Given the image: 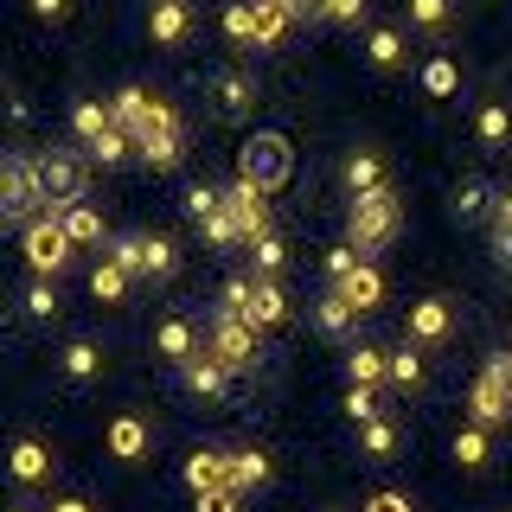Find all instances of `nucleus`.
<instances>
[{"mask_svg":"<svg viewBox=\"0 0 512 512\" xmlns=\"http://www.w3.org/2000/svg\"><path fill=\"white\" fill-rule=\"evenodd\" d=\"M288 173H295V148H288L282 128H256V135L237 148V180L256 192H282Z\"/></svg>","mask_w":512,"mask_h":512,"instance_id":"obj_1","label":"nucleus"},{"mask_svg":"<svg viewBox=\"0 0 512 512\" xmlns=\"http://www.w3.org/2000/svg\"><path fill=\"white\" fill-rule=\"evenodd\" d=\"M397 224H404L397 192H391V186H384V192H365V199L346 205V244L359 250V256H372V250H384V244L397 237Z\"/></svg>","mask_w":512,"mask_h":512,"instance_id":"obj_2","label":"nucleus"},{"mask_svg":"<svg viewBox=\"0 0 512 512\" xmlns=\"http://www.w3.org/2000/svg\"><path fill=\"white\" fill-rule=\"evenodd\" d=\"M32 180H39V205H45V218H52L64 205H84L90 167L71 148H45V154H32Z\"/></svg>","mask_w":512,"mask_h":512,"instance_id":"obj_3","label":"nucleus"},{"mask_svg":"<svg viewBox=\"0 0 512 512\" xmlns=\"http://www.w3.org/2000/svg\"><path fill=\"white\" fill-rule=\"evenodd\" d=\"M205 352H212L224 372H256V365H263V333H256L250 320H237V314H212Z\"/></svg>","mask_w":512,"mask_h":512,"instance_id":"obj_4","label":"nucleus"},{"mask_svg":"<svg viewBox=\"0 0 512 512\" xmlns=\"http://www.w3.org/2000/svg\"><path fill=\"white\" fill-rule=\"evenodd\" d=\"M116 263L141 282H167L180 269V250H173L167 231H128V237H116Z\"/></svg>","mask_w":512,"mask_h":512,"instance_id":"obj_5","label":"nucleus"},{"mask_svg":"<svg viewBox=\"0 0 512 512\" xmlns=\"http://www.w3.org/2000/svg\"><path fill=\"white\" fill-rule=\"evenodd\" d=\"M468 410H474L480 429L512 423V372H506V352H493V359L480 365V378H474V391H468Z\"/></svg>","mask_w":512,"mask_h":512,"instance_id":"obj_6","label":"nucleus"},{"mask_svg":"<svg viewBox=\"0 0 512 512\" xmlns=\"http://www.w3.org/2000/svg\"><path fill=\"white\" fill-rule=\"evenodd\" d=\"M20 250H26V263H32V276H64L71 269V256H77V244L64 237V224L58 218H32L26 231H20Z\"/></svg>","mask_w":512,"mask_h":512,"instance_id":"obj_7","label":"nucleus"},{"mask_svg":"<svg viewBox=\"0 0 512 512\" xmlns=\"http://www.w3.org/2000/svg\"><path fill=\"white\" fill-rule=\"evenodd\" d=\"M116 128H128V135H154V128H180V109L167 103V96H154V90H141V84H128V90H116Z\"/></svg>","mask_w":512,"mask_h":512,"instance_id":"obj_8","label":"nucleus"},{"mask_svg":"<svg viewBox=\"0 0 512 512\" xmlns=\"http://www.w3.org/2000/svg\"><path fill=\"white\" fill-rule=\"evenodd\" d=\"M32 205H39V180H32V154H7L0 160V218L13 224V231H26ZM45 212V205H39Z\"/></svg>","mask_w":512,"mask_h":512,"instance_id":"obj_9","label":"nucleus"},{"mask_svg":"<svg viewBox=\"0 0 512 512\" xmlns=\"http://www.w3.org/2000/svg\"><path fill=\"white\" fill-rule=\"evenodd\" d=\"M448 333H455V301H442V295H423L410 308V320H404V340H416V346H442Z\"/></svg>","mask_w":512,"mask_h":512,"instance_id":"obj_10","label":"nucleus"},{"mask_svg":"<svg viewBox=\"0 0 512 512\" xmlns=\"http://www.w3.org/2000/svg\"><path fill=\"white\" fill-rule=\"evenodd\" d=\"M154 352H160L167 365H186V359H199V352H205V333L192 327L186 314H173V320H160V333H154Z\"/></svg>","mask_w":512,"mask_h":512,"instance_id":"obj_11","label":"nucleus"},{"mask_svg":"<svg viewBox=\"0 0 512 512\" xmlns=\"http://www.w3.org/2000/svg\"><path fill=\"white\" fill-rule=\"evenodd\" d=\"M231 218H237V231H244V244H256V237H269V192H256V186H244L237 180L231 192Z\"/></svg>","mask_w":512,"mask_h":512,"instance_id":"obj_12","label":"nucleus"},{"mask_svg":"<svg viewBox=\"0 0 512 512\" xmlns=\"http://www.w3.org/2000/svg\"><path fill=\"white\" fill-rule=\"evenodd\" d=\"M212 96H218V116H250L256 109V71H244V64H231V71H218V84H212Z\"/></svg>","mask_w":512,"mask_h":512,"instance_id":"obj_13","label":"nucleus"},{"mask_svg":"<svg viewBox=\"0 0 512 512\" xmlns=\"http://www.w3.org/2000/svg\"><path fill=\"white\" fill-rule=\"evenodd\" d=\"M346 378H352V384H365V391L391 384V352L372 346V340H352V346H346Z\"/></svg>","mask_w":512,"mask_h":512,"instance_id":"obj_14","label":"nucleus"},{"mask_svg":"<svg viewBox=\"0 0 512 512\" xmlns=\"http://www.w3.org/2000/svg\"><path fill=\"white\" fill-rule=\"evenodd\" d=\"M186 32H192V7H186V0H154V7H148V39L154 45H186Z\"/></svg>","mask_w":512,"mask_h":512,"instance_id":"obj_15","label":"nucleus"},{"mask_svg":"<svg viewBox=\"0 0 512 512\" xmlns=\"http://www.w3.org/2000/svg\"><path fill=\"white\" fill-rule=\"evenodd\" d=\"M186 487L192 493L231 487V455H218V448H192V455H186Z\"/></svg>","mask_w":512,"mask_h":512,"instance_id":"obj_16","label":"nucleus"},{"mask_svg":"<svg viewBox=\"0 0 512 512\" xmlns=\"http://www.w3.org/2000/svg\"><path fill=\"white\" fill-rule=\"evenodd\" d=\"M340 180H346L352 199H365V192H384V186H391V180H384V160H378L372 148H352L346 167H340Z\"/></svg>","mask_w":512,"mask_h":512,"instance_id":"obj_17","label":"nucleus"},{"mask_svg":"<svg viewBox=\"0 0 512 512\" xmlns=\"http://www.w3.org/2000/svg\"><path fill=\"white\" fill-rule=\"evenodd\" d=\"M52 448H45L39 436H20L13 442V480H20V487H39V480H52Z\"/></svg>","mask_w":512,"mask_h":512,"instance_id":"obj_18","label":"nucleus"},{"mask_svg":"<svg viewBox=\"0 0 512 512\" xmlns=\"http://www.w3.org/2000/svg\"><path fill=\"white\" fill-rule=\"evenodd\" d=\"M333 295H340V301H346V308H359V314H372V308H378V301H384V276H378V269H372V263H359V269H352V276H346V282H333Z\"/></svg>","mask_w":512,"mask_h":512,"instance_id":"obj_19","label":"nucleus"},{"mask_svg":"<svg viewBox=\"0 0 512 512\" xmlns=\"http://www.w3.org/2000/svg\"><path fill=\"white\" fill-rule=\"evenodd\" d=\"M180 384H186L192 397H224V391H231V372H224L212 352H199V359L180 365Z\"/></svg>","mask_w":512,"mask_h":512,"instance_id":"obj_20","label":"nucleus"},{"mask_svg":"<svg viewBox=\"0 0 512 512\" xmlns=\"http://www.w3.org/2000/svg\"><path fill=\"white\" fill-rule=\"evenodd\" d=\"M71 128H77V141H84V148H96V141L116 128V109L96 103V96H77V103H71Z\"/></svg>","mask_w":512,"mask_h":512,"instance_id":"obj_21","label":"nucleus"},{"mask_svg":"<svg viewBox=\"0 0 512 512\" xmlns=\"http://www.w3.org/2000/svg\"><path fill=\"white\" fill-rule=\"evenodd\" d=\"M282 320H288V295H282V282H276V276H256L250 327H256V333H269V327H282Z\"/></svg>","mask_w":512,"mask_h":512,"instance_id":"obj_22","label":"nucleus"},{"mask_svg":"<svg viewBox=\"0 0 512 512\" xmlns=\"http://www.w3.org/2000/svg\"><path fill=\"white\" fill-rule=\"evenodd\" d=\"M423 378H429V359H423V346H416V340H404V346L391 352V391L416 397V391H423Z\"/></svg>","mask_w":512,"mask_h":512,"instance_id":"obj_23","label":"nucleus"},{"mask_svg":"<svg viewBox=\"0 0 512 512\" xmlns=\"http://www.w3.org/2000/svg\"><path fill=\"white\" fill-rule=\"evenodd\" d=\"M58 224H64V237H71L77 250H96L103 244V212L96 205H64V212H52Z\"/></svg>","mask_w":512,"mask_h":512,"instance_id":"obj_24","label":"nucleus"},{"mask_svg":"<svg viewBox=\"0 0 512 512\" xmlns=\"http://www.w3.org/2000/svg\"><path fill=\"white\" fill-rule=\"evenodd\" d=\"M365 58H372V71H404V64H410L404 32H397V26H372V39H365Z\"/></svg>","mask_w":512,"mask_h":512,"instance_id":"obj_25","label":"nucleus"},{"mask_svg":"<svg viewBox=\"0 0 512 512\" xmlns=\"http://www.w3.org/2000/svg\"><path fill=\"white\" fill-rule=\"evenodd\" d=\"M135 154L148 160L154 173H173V167H180V128H154V135H141Z\"/></svg>","mask_w":512,"mask_h":512,"instance_id":"obj_26","label":"nucleus"},{"mask_svg":"<svg viewBox=\"0 0 512 512\" xmlns=\"http://www.w3.org/2000/svg\"><path fill=\"white\" fill-rule=\"evenodd\" d=\"M352 320H359V308H346V301L327 288V295H320V308H314V327L327 333V340H352Z\"/></svg>","mask_w":512,"mask_h":512,"instance_id":"obj_27","label":"nucleus"},{"mask_svg":"<svg viewBox=\"0 0 512 512\" xmlns=\"http://www.w3.org/2000/svg\"><path fill=\"white\" fill-rule=\"evenodd\" d=\"M474 141H480V148H506V141H512V109H506V103H480Z\"/></svg>","mask_w":512,"mask_h":512,"instance_id":"obj_28","label":"nucleus"},{"mask_svg":"<svg viewBox=\"0 0 512 512\" xmlns=\"http://www.w3.org/2000/svg\"><path fill=\"white\" fill-rule=\"evenodd\" d=\"M269 474H276V461H269L263 448H244V455H231V487H237V493H256Z\"/></svg>","mask_w":512,"mask_h":512,"instance_id":"obj_29","label":"nucleus"},{"mask_svg":"<svg viewBox=\"0 0 512 512\" xmlns=\"http://www.w3.org/2000/svg\"><path fill=\"white\" fill-rule=\"evenodd\" d=\"M455 461H461L468 474H480V468L493 461V442H487V429H480V423H461V429H455Z\"/></svg>","mask_w":512,"mask_h":512,"instance_id":"obj_30","label":"nucleus"},{"mask_svg":"<svg viewBox=\"0 0 512 512\" xmlns=\"http://www.w3.org/2000/svg\"><path fill=\"white\" fill-rule=\"evenodd\" d=\"M141 448H148L141 416H116V423H109V455H116V461H141Z\"/></svg>","mask_w":512,"mask_h":512,"instance_id":"obj_31","label":"nucleus"},{"mask_svg":"<svg viewBox=\"0 0 512 512\" xmlns=\"http://www.w3.org/2000/svg\"><path fill=\"white\" fill-rule=\"evenodd\" d=\"M96 372H103V346H96V340H71V346H64V378H71V384H90Z\"/></svg>","mask_w":512,"mask_h":512,"instance_id":"obj_32","label":"nucleus"},{"mask_svg":"<svg viewBox=\"0 0 512 512\" xmlns=\"http://www.w3.org/2000/svg\"><path fill=\"white\" fill-rule=\"evenodd\" d=\"M410 26L429 32V39H442V32L455 26V0H410Z\"/></svg>","mask_w":512,"mask_h":512,"instance_id":"obj_33","label":"nucleus"},{"mask_svg":"<svg viewBox=\"0 0 512 512\" xmlns=\"http://www.w3.org/2000/svg\"><path fill=\"white\" fill-rule=\"evenodd\" d=\"M128 282H135V276H128L116 256H103V263L90 269V295H96V301H122V295H128Z\"/></svg>","mask_w":512,"mask_h":512,"instance_id":"obj_34","label":"nucleus"},{"mask_svg":"<svg viewBox=\"0 0 512 512\" xmlns=\"http://www.w3.org/2000/svg\"><path fill=\"white\" fill-rule=\"evenodd\" d=\"M487 212H500L493 186H487V180H461V186H455V218H487Z\"/></svg>","mask_w":512,"mask_h":512,"instance_id":"obj_35","label":"nucleus"},{"mask_svg":"<svg viewBox=\"0 0 512 512\" xmlns=\"http://www.w3.org/2000/svg\"><path fill=\"white\" fill-rule=\"evenodd\" d=\"M250 7H256V45H276L282 32H288V20H295L288 0H250Z\"/></svg>","mask_w":512,"mask_h":512,"instance_id":"obj_36","label":"nucleus"},{"mask_svg":"<svg viewBox=\"0 0 512 512\" xmlns=\"http://www.w3.org/2000/svg\"><path fill=\"white\" fill-rule=\"evenodd\" d=\"M20 308H26L32 320H58L64 301H58V288L45 282V276H32V282H26V295H20Z\"/></svg>","mask_w":512,"mask_h":512,"instance_id":"obj_37","label":"nucleus"},{"mask_svg":"<svg viewBox=\"0 0 512 512\" xmlns=\"http://www.w3.org/2000/svg\"><path fill=\"white\" fill-rule=\"evenodd\" d=\"M282 263H288V244H282L276 231H269V237H256V244H250V276H276Z\"/></svg>","mask_w":512,"mask_h":512,"instance_id":"obj_38","label":"nucleus"},{"mask_svg":"<svg viewBox=\"0 0 512 512\" xmlns=\"http://www.w3.org/2000/svg\"><path fill=\"white\" fill-rule=\"evenodd\" d=\"M224 39H231V45H256V7H250V0L224 7Z\"/></svg>","mask_w":512,"mask_h":512,"instance_id":"obj_39","label":"nucleus"},{"mask_svg":"<svg viewBox=\"0 0 512 512\" xmlns=\"http://www.w3.org/2000/svg\"><path fill=\"white\" fill-rule=\"evenodd\" d=\"M359 442H365V455H372V461L397 455V423H391V416H378V423H365V429H359Z\"/></svg>","mask_w":512,"mask_h":512,"instance_id":"obj_40","label":"nucleus"},{"mask_svg":"<svg viewBox=\"0 0 512 512\" xmlns=\"http://www.w3.org/2000/svg\"><path fill=\"white\" fill-rule=\"evenodd\" d=\"M212 212H224V192H218V186H205V180H192V186H186V218H192V224H205Z\"/></svg>","mask_w":512,"mask_h":512,"instance_id":"obj_41","label":"nucleus"},{"mask_svg":"<svg viewBox=\"0 0 512 512\" xmlns=\"http://www.w3.org/2000/svg\"><path fill=\"white\" fill-rule=\"evenodd\" d=\"M128 154H135V135H128V128H109V135L90 148V160H103V167H122Z\"/></svg>","mask_w":512,"mask_h":512,"instance_id":"obj_42","label":"nucleus"},{"mask_svg":"<svg viewBox=\"0 0 512 512\" xmlns=\"http://www.w3.org/2000/svg\"><path fill=\"white\" fill-rule=\"evenodd\" d=\"M250 301H256V276H231V282H224V308H218V314L250 320Z\"/></svg>","mask_w":512,"mask_h":512,"instance_id":"obj_43","label":"nucleus"},{"mask_svg":"<svg viewBox=\"0 0 512 512\" xmlns=\"http://www.w3.org/2000/svg\"><path fill=\"white\" fill-rule=\"evenodd\" d=\"M346 416H352V429H365V423H378V391H365V384H352L346 391Z\"/></svg>","mask_w":512,"mask_h":512,"instance_id":"obj_44","label":"nucleus"},{"mask_svg":"<svg viewBox=\"0 0 512 512\" xmlns=\"http://www.w3.org/2000/svg\"><path fill=\"white\" fill-rule=\"evenodd\" d=\"M199 231L212 237V244H224V250H231V244H244V231H237V218H231V199H224V212H212V218L199 224Z\"/></svg>","mask_w":512,"mask_h":512,"instance_id":"obj_45","label":"nucleus"},{"mask_svg":"<svg viewBox=\"0 0 512 512\" xmlns=\"http://www.w3.org/2000/svg\"><path fill=\"white\" fill-rule=\"evenodd\" d=\"M359 263H365V256L352 250V244H333V250H327V263H320V269H327V282H346V276H352Z\"/></svg>","mask_w":512,"mask_h":512,"instance_id":"obj_46","label":"nucleus"},{"mask_svg":"<svg viewBox=\"0 0 512 512\" xmlns=\"http://www.w3.org/2000/svg\"><path fill=\"white\" fill-rule=\"evenodd\" d=\"M244 506V493L237 487H218V493H199V512H237Z\"/></svg>","mask_w":512,"mask_h":512,"instance_id":"obj_47","label":"nucleus"},{"mask_svg":"<svg viewBox=\"0 0 512 512\" xmlns=\"http://www.w3.org/2000/svg\"><path fill=\"white\" fill-rule=\"evenodd\" d=\"M365 7H372V0H327V20H340V26H359V20H365Z\"/></svg>","mask_w":512,"mask_h":512,"instance_id":"obj_48","label":"nucleus"},{"mask_svg":"<svg viewBox=\"0 0 512 512\" xmlns=\"http://www.w3.org/2000/svg\"><path fill=\"white\" fill-rule=\"evenodd\" d=\"M365 512H416L404 493H372V500H365Z\"/></svg>","mask_w":512,"mask_h":512,"instance_id":"obj_49","label":"nucleus"},{"mask_svg":"<svg viewBox=\"0 0 512 512\" xmlns=\"http://www.w3.org/2000/svg\"><path fill=\"white\" fill-rule=\"evenodd\" d=\"M493 256L512 269V224H493Z\"/></svg>","mask_w":512,"mask_h":512,"instance_id":"obj_50","label":"nucleus"},{"mask_svg":"<svg viewBox=\"0 0 512 512\" xmlns=\"http://www.w3.org/2000/svg\"><path fill=\"white\" fill-rule=\"evenodd\" d=\"M429 90L448 96V90H455V71H448V64H429Z\"/></svg>","mask_w":512,"mask_h":512,"instance_id":"obj_51","label":"nucleus"},{"mask_svg":"<svg viewBox=\"0 0 512 512\" xmlns=\"http://www.w3.org/2000/svg\"><path fill=\"white\" fill-rule=\"evenodd\" d=\"M32 13H39V20H64V13H71V0H32Z\"/></svg>","mask_w":512,"mask_h":512,"instance_id":"obj_52","label":"nucleus"},{"mask_svg":"<svg viewBox=\"0 0 512 512\" xmlns=\"http://www.w3.org/2000/svg\"><path fill=\"white\" fill-rule=\"evenodd\" d=\"M52 512H90V506H84V500H58Z\"/></svg>","mask_w":512,"mask_h":512,"instance_id":"obj_53","label":"nucleus"},{"mask_svg":"<svg viewBox=\"0 0 512 512\" xmlns=\"http://www.w3.org/2000/svg\"><path fill=\"white\" fill-rule=\"evenodd\" d=\"M13 512H32V506H26V500H20V506H13Z\"/></svg>","mask_w":512,"mask_h":512,"instance_id":"obj_54","label":"nucleus"},{"mask_svg":"<svg viewBox=\"0 0 512 512\" xmlns=\"http://www.w3.org/2000/svg\"><path fill=\"white\" fill-rule=\"evenodd\" d=\"M506 372H512V352H506Z\"/></svg>","mask_w":512,"mask_h":512,"instance_id":"obj_55","label":"nucleus"}]
</instances>
